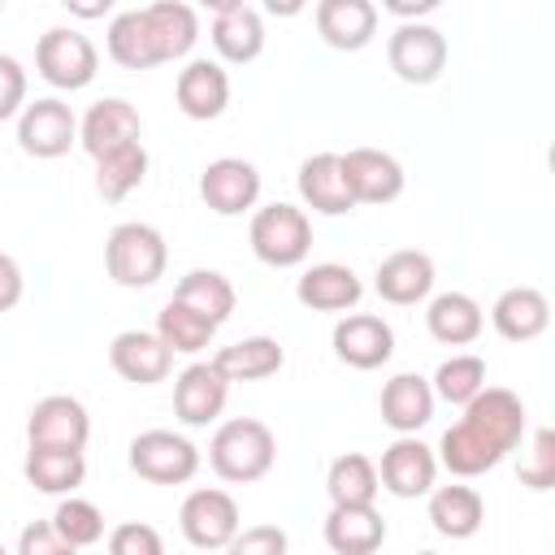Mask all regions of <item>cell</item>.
Masks as SVG:
<instances>
[{
    "instance_id": "cell-38",
    "label": "cell",
    "mask_w": 555,
    "mask_h": 555,
    "mask_svg": "<svg viewBox=\"0 0 555 555\" xmlns=\"http://www.w3.org/2000/svg\"><path fill=\"white\" fill-rule=\"evenodd\" d=\"M52 525H56V533H61L74 551L95 546V542L104 538V512H100L91 499H78V494H61V503H56V512H52Z\"/></svg>"
},
{
    "instance_id": "cell-5",
    "label": "cell",
    "mask_w": 555,
    "mask_h": 555,
    "mask_svg": "<svg viewBox=\"0 0 555 555\" xmlns=\"http://www.w3.org/2000/svg\"><path fill=\"white\" fill-rule=\"evenodd\" d=\"M35 69L56 91H82L100 74V52H95V43L82 30L52 26L35 43Z\"/></svg>"
},
{
    "instance_id": "cell-43",
    "label": "cell",
    "mask_w": 555,
    "mask_h": 555,
    "mask_svg": "<svg viewBox=\"0 0 555 555\" xmlns=\"http://www.w3.org/2000/svg\"><path fill=\"white\" fill-rule=\"evenodd\" d=\"M17 555H74V546L56 533L52 520H35L17 533Z\"/></svg>"
},
{
    "instance_id": "cell-13",
    "label": "cell",
    "mask_w": 555,
    "mask_h": 555,
    "mask_svg": "<svg viewBox=\"0 0 555 555\" xmlns=\"http://www.w3.org/2000/svg\"><path fill=\"white\" fill-rule=\"evenodd\" d=\"M330 343H334V356L347 369H360V373L382 369L395 356V330L377 312H347V317H338Z\"/></svg>"
},
{
    "instance_id": "cell-20",
    "label": "cell",
    "mask_w": 555,
    "mask_h": 555,
    "mask_svg": "<svg viewBox=\"0 0 555 555\" xmlns=\"http://www.w3.org/2000/svg\"><path fill=\"white\" fill-rule=\"evenodd\" d=\"M373 286H377V295L386 304L412 308V304L429 299V291H434V260L425 251H416V247H399L377 264Z\"/></svg>"
},
{
    "instance_id": "cell-22",
    "label": "cell",
    "mask_w": 555,
    "mask_h": 555,
    "mask_svg": "<svg viewBox=\"0 0 555 555\" xmlns=\"http://www.w3.org/2000/svg\"><path fill=\"white\" fill-rule=\"evenodd\" d=\"M299 199L321 217H343L356 208L338 152H317L299 165Z\"/></svg>"
},
{
    "instance_id": "cell-7",
    "label": "cell",
    "mask_w": 555,
    "mask_h": 555,
    "mask_svg": "<svg viewBox=\"0 0 555 555\" xmlns=\"http://www.w3.org/2000/svg\"><path fill=\"white\" fill-rule=\"evenodd\" d=\"M447 35L429 22H399L395 35L386 39V61L395 69L399 82H412V87H429L442 69H447Z\"/></svg>"
},
{
    "instance_id": "cell-45",
    "label": "cell",
    "mask_w": 555,
    "mask_h": 555,
    "mask_svg": "<svg viewBox=\"0 0 555 555\" xmlns=\"http://www.w3.org/2000/svg\"><path fill=\"white\" fill-rule=\"evenodd\" d=\"M386 13H395L399 22H425L429 13L442 9V0H382Z\"/></svg>"
},
{
    "instance_id": "cell-11",
    "label": "cell",
    "mask_w": 555,
    "mask_h": 555,
    "mask_svg": "<svg viewBox=\"0 0 555 555\" xmlns=\"http://www.w3.org/2000/svg\"><path fill=\"white\" fill-rule=\"evenodd\" d=\"M225 399H230V377L212 360H195L173 377V416L191 429L212 425Z\"/></svg>"
},
{
    "instance_id": "cell-12",
    "label": "cell",
    "mask_w": 555,
    "mask_h": 555,
    "mask_svg": "<svg viewBox=\"0 0 555 555\" xmlns=\"http://www.w3.org/2000/svg\"><path fill=\"white\" fill-rule=\"evenodd\" d=\"M377 481L395 499H421V494H429V486L438 481V455H434V447H425L416 434H399L382 451Z\"/></svg>"
},
{
    "instance_id": "cell-4",
    "label": "cell",
    "mask_w": 555,
    "mask_h": 555,
    "mask_svg": "<svg viewBox=\"0 0 555 555\" xmlns=\"http://www.w3.org/2000/svg\"><path fill=\"white\" fill-rule=\"evenodd\" d=\"M247 243H251V251H256L260 264H269V269H295L312 251V221H308L304 208L278 199V204H264V208L251 212Z\"/></svg>"
},
{
    "instance_id": "cell-3",
    "label": "cell",
    "mask_w": 555,
    "mask_h": 555,
    "mask_svg": "<svg viewBox=\"0 0 555 555\" xmlns=\"http://www.w3.org/2000/svg\"><path fill=\"white\" fill-rule=\"evenodd\" d=\"M165 264H169V247H165V234L147 221H121L108 230L104 238V269L117 286L126 291H147L165 278Z\"/></svg>"
},
{
    "instance_id": "cell-21",
    "label": "cell",
    "mask_w": 555,
    "mask_h": 555,
    "mask_svg": "<svg viewBox=\"0 0 555 555\" xmlns=\"http://www.w3.org/2000/svg\"><path fill=\"white\" fill-rule=\"evenodd\" d=\"M317 35L334 52H360L377 35L373 0H317Z\"/></svg>"
},
{
    "instance_id": "cell-25",
    "label": "cell",
    "mask_w": 555,
    "mask_h": 555,
    "mask_svg": "<svg viewBox=\"0 0 555 555\" xmlns=\"http://www.w3.org/2000/svg\"><path fill=\"white\" fill-rule=\"evenodd\" d=\"M386 542V520L373 503H330L325 546L338 555H369Z\"/></svg>"
},
{
    "instance_id": "cell-35",
    "label": "cell",
    "mask_w": 555,
    "mask_h": 555,
    "mask_svg": "<svg viewBox=\"0 0 555 555\" xmlns=\"http://www.w3.org/2000/svg\"><path fill=\"white\" fill-rule=\"evenodd\" d=\"M377 490H382L377 464H373L369 455H360V451L338 455V460L330 464V473H325V494H330V503H373Z\"/></svg>"
},
{
    "instance_id": "cell-30",
    "label": "cell",
    "mask_w": 555,
    "mask_h": 555,
    "mask_svg": "<svg viewBox=\"0 0 555 555\" xmlns=\"http://www.w3.org/2000/svg\"><path fill=\"white\" fill-rule=\"evenodd\" d=\"M22 473L39 494H74L87 481V455L78 447H30Z\"/></svg>"
},
{
    "instance_id": "cell-10",
    "label": "cell",
    "mask_w": 555,
    "mask_h": 555,
    "mask_svg": "<svg viewBox=\"0 0 555 555\" xmlns=\"http://www.w3.org/2000/svg\"><path fill=\"white\" fill-rule=\"evenodd\" d=\"M199 199L217 217H243L260 199V169L243 156H217L199 173Z\"/></svg>"
},
{
    "instance_id": "cell-44",
    "label": "cell",
    "mask_w": 555,
    "mask_h": 555,
    "mask_svg": "<svg viewBox=\"0 0 555 555\" xmlns=\"http://www.w3.org/2000/svg\"><path fill=\"white\" fill-rule=\"evenodd\" d=\"M22 295H26V278H22V264H17L9 251H0V312L17 308V304H22Z\"/></svg>"
},
{
    "instance_id": "cell-1",
    "label": "cell",
    "mask_w": 555,
    "mask_h": 555,
    "mask_svg": "<svg viewBox=\"0 0 555 555\" xmlns=\"http://www.w3.org/2000/svg\"><path fill=\"white\" fill-rule=\"evenodd\" d=\"M525 438V403L507 386H481L464 416L438 442V468L451 477H481Z\"/></svg>"
},
{
    "instance_id": "cell-26",
    "label": "cell",
    "mask_w": 555,
    "mask_h": 555,
    "mask_svg": "<svg viewBox=\"0 0 555 555\" xmlns=\"http://www.w3.org/2000/svg\"><path fill=\"white\" fill-rule=\"evenodd\" d=\"M490 321H494L499 338H507V343H533L551 325V304H546V295L538 286H507L494 299Z\"/></svg>"
},
{
    "instance_id": "cell-2",
    "label": "cell",
    "mask_w": 555,
    "mask_h": 555,
    "mask_svg": "<svg viewBox=\"0 0 555 555\" xmlns=\"http://www.w3.org/2000/svg\"><path fill=\"white\" fill-rule=\"evenodd\" d=\"M278 460V438L264 421L256 416H234V421H221L212 442H208V464L221 481L230 486H247V481H260Z\"/></svg>"
},
{
    "instance_id": "cell-46",
    "label": "cell",
    "mask_w": 555,
    "mask_h": 555,
    "mask_svg": "<svg viewBox=\"0 0 555 555\" xmlns=\"http://www.w3.org/2000/svg\"><path fill=\"white\" fill-rule=\"evenodd\" d=\"M61 4H65V9H69L78 22H95V17H104V13H108L117 0H61Z\"/></svg>"
},
{
    "instance_id": "cell-42",
    "label": "cell",
    "mask_w": 555,
    "mask_h": 555,
    "mask_svg": "<svg viewBox=\"0 0 555 555\" xmlns=\"http://www.w3.org/2000/svg\"><path fill=\"white\" fill-rule=\"evenodd\" d=\"M22 104H26V69L17 56L0 52V121L17 117Z\"/></svg>"
},
{
    "instance_id": "cell-47",
    "label": "cell",
    "mask_w": 555,
    "mask_h": 555,
    "mask_svg": "<svg viewBox=\"0 0 555 555\" xmlns=\"http://www.w3.org/2000/svg\"><path fill=\"white\" fill-rule=\"evenodd\" d=\"M260 4H264V13H273V17H295V13L308 9V0H260Z\"/></svg>"
},
{
    "instance_id": "cell-6",
    "label": "cell",
    "mask_w": 555,
    "mask_h": 555,
    "mask_svg": "<svg viewBox=\"0 0 555 555\" xmlns=\"http://www.w3.org/2000/svg\"><path fill=\"white\" fill-rule=\"evenodd\" d=\"M130 468L152 486H186L199 473V447L173 429H143L130 442Z\"/></svg>"
},
{
    "instance_id": "cell-17",
    "label": "cell",
    "mask_w": 555,
    "mask_h": 555,
    "mask_svg": "<svg viewBox=\"0 0 555 555\" xmlns=\"http://www.w3.org/2000/svg\"><path fill=\"white\" fill-rule=\"evenodd\" d=\"M143 139V121H139V108L121 95H108L100 104L87 108V117L78 121V143L91 160L126 147V143H139Z\"/></svg>"
},
{
    "instance_id": "cell-28",
    "label": "cell",
    "mask_w": 555,
    "mask_h": 555,
    "mask_svg": "<svg viewBox=\"0 0 555 555\" xmlns=\"http://www.w3.org/2000/svg\"><path fill=\"white\" fill-rule=\"evenodd\" d=\"M425 516L434 525L438 538H473L486 520V499L473 490V486H429V503H425Z\"/></svg>"
},
{
    "instance_id": "cell-14",
    "label": "cell",
    "mask_w": 555,
    "mask_h": 555,
    "mask_svg": "<svg viewBox=\"0 0 555 555\" xmlns=\"http://www.w3.org/2000/svg\"><path fill=\"white\" fill-rule=\"evenodd\" d=\"M338 156H343V173H347V186H351L356 204H390V199L403 195L408 173L390 152L351 147V152H338Z\"/></svg>"
},
{
    "instance_id": "cell-50",
    "label": "cell",
    "mask_w": 555,
    "mask_h": 555,
    "mask_svg": "<svg viewBox=\"0 0 555 555\" xmlns=\"http://www.w3.org/2000/svg\"><path fill=\"white\" fill-rule=\"evenodd\" d=\"M0 551H4V546H0Z\"/></svg>"
},
{
    "instance_id": "cell-9",
    "label": "cell",
    "mask_w": 555,
    "mask_h": 555,
    "mask_svg": "<svg viewBox=\"0 0 555 555\" xmlns=\"http://www.w3.org/2000/svg\"><path fill=\"white\" fill-rule=\"evenodd\" d=\"M178 525H182V538L191 546H199V551H225L243 520H238V503L225 490L199 486V490H191L182 499Z\"/></svg>"
},
{
    "instance_id": "cell-33",
    "label": "cell",
    "mask_w": 555,
    "mask_h": 555,
    "mask_svg": "<svg viewBox=\"0 0 555 555\" xmlns=\"http://www.w3.org/2000/svg\"><path fill=\"white\" fill-rule=\"evenodd\" d=\"M173 299H182L186 308L204 312V317L217 321V325L230 321V312H234V304H238L234 282H230L225 273H217V269H191V273H182Z\"/></svg>"
},
{
    "instance_id": "cell-8",
    "label": "cell",
    "mask_w": 555,
    "mask_h": 555,
    "mask_svg": "<svg viewBox=\"0 0 555 555\" xmlns=\"http://www.w3.org/2000/svg\"><path fill=\"white\" fill-rule=\"evenodd\" d=\"M78 143V117L65 100L56 95H43V100H30L22 104L17 113V147L35 160H56L65 156L69 147Z\"/></svg>"
},
{
    "instance_id": "cell-32",
    "label": "cell",
    "mask_w": 555,
    "mask_h": 555,
    "mask_svg": "<svg viewBox=\"0 0 555 555\" xmlns=\"http://www.w3.org/2000/svg\"><path fill=\"white\" fill-rule=\"evenodd\" d=\"M143 178H147V147H143V139L95 160V191H100L104 204H121L130 191L143 186Z\"/></svg>"
},
{
    "instance_id": "cell-18",
    "label": "cell",
    "mask_w": 555,
    "mask_h": 555,
    "mask_svg": "<svg viewBox=\"0 0 555 555\" xmlns=\"http://www.w3.org/2000/svg\"><path fill=\"white\" fill-rule=\"evenodd\" d=\"M173 100L182 108V117L191 121H212L225 113L230 104V74L208 61V56H195L178 69V82H173Z\"/></svg>"
},
{
    "instance_id": "cell-48",
    "label": "cell",
    "mask_w": 555,
    "mask_h": 555,
    "mask_svg": "<svg viewBox=\"0 0 555 555\" xmlns=\"http://www.w3.org/2000/svg\"><path fill=\"white\" fill-rule=\"evenodd\" d=\"M199 9H208V13H225V9H238V4H247V0H195Z\"/></svg>"
},
{
    "instance_id": "cell-39",
    "label": "cell",
    "mask_w": 555,
    "mask_h": 555,
    "mask_svg": "<svg viewBox=\"0 0 555 555\" xmlns=\"http://www.w3.org/2000/svg\"><path fill=\"white\" fill-rule=\"evenodd\" d=\"M516 477H520V486H529V490H538V494L555 486V429H551V425L533 429L529 455L520 460Z\"/></svg>"
},
{
    "instance_id": "cell-19",
    "label": "cell",
    "mask_w": 555,
    "mask_h": 555,
    "mask_svg": "<svg viewBox=\"0 0 555 555\" xmlns=\"http://www.w3.org/2000/svg\"><path fill=\"white\" fill-rule=\"evenodd\" d=\"M360 295H364V282L356 278L351 264H338V260L308 264L295 282V299L312 312H351Z\"/></svg>"
},
{
    "instance_id": "cell-23",
    "label": "cell",
    "mask_w": 555,
    "mask_h": 555,
    "mask_svg": "<svg viewBox=\"0 0 555 555\" xmlns=\"http://www.w3.org/2000/svg\"><path fill=\"white\" fill-rule=\"evenodd\" d=\"M143 26H147V39H152L156 65L182 61V56L195 48V39H199V17H195V9L182 4V0L143 4Z\"/></svg>"
},
{
    "instance_id": "cell-34",
    "label": "cell",
    "mask_w": 555,
    "mask_h": 555,
    "mask_svg": "<svg viewBox=\"0 0 555 555\" xmlns=\"http://www.w3.org/2000/svg\"><path fill=\"white\" fill-rule=\"evenodd\" d=\"M156 334L173 347V356H178V351H182V356H195V351H204V347L212 343L217 321H208L204 312L186 308L182 299H169V304L156 312Z\"/></svg>"
},
{
    "instance_id": "cell-37",
    "label": "cell",
    "mask_w": 555,
    "mask_h": 555,
    "mask_svg": "<svg viewBox=\"0 0 555 555\" xmlns=\"http://www.w3.org/2000/svg\"><path fill=\"white\" fill-rule=\"evenodd\" d=\"M429 386H434V399H442V403H451V408H464V403L486 386V360L473 356V351L451 356V360H442V364L434 369Z\"/></svg>"
},
{
    "instance_id": "cell-16",
    "label": "cell",
    "mask_w": 555,
    "mask_h": 555,
    "mask_svg": "<svg viewBox=\"0 0 555 555\" xmlns=\"http://www.w3.org/2000/svg\"><path fill=\"white\" fill-rule=\"evenodd\" d=\"M91 438V416L82 399L74 395H43L30 416H26V442L30 447H87Z\"/></svg>"
},
{
    "instance_id": "cell-27",
    "label": "cell",
    "mask_w": 555,
    "mask_h": 555,
    "mask_svg": "<svg viewBox=\"0 0 555 555\" xmlns=\"http://www.w3.org/2000/svg\"><path fill=\"white\" fill-rule=\"evenodd\" d=\"M425 330H429V338H438L442 347H468V343L481 338L486 312H481V304H477L473 295H464V291H442V295H434L429 308H425Z\"/></svg>"
},
{
    "instance_id": "cell-36",
    "label": "cell",
    "mask_w": 555,
    "mask_h": 555,
    "mask_svg": "<svg viewBox=\"0 0 555 555\" xmlns=\"http://www.w3.org/2000/svg\"><path fill=\"white\" fill-rule=\"evenodd\" d=\"M104 48H108V61H117L121 69H152L156 52H152V39H147V26H143V9L117 13L108 22Z\"/></svg>"
},
{
    "instance_id": "cell-40",
    "label": "cell",
    "mask_w": 555,
    "mask_h": 555,
    "mask_svg": "<svg viewBox=\"0 0 555 555\" xmlns=\"http://www.w3.org/2000/svg\"><path fill=\"white\" fill-rule=\"evenodd\" d=\"M108 551H113V555H160L165 542H160V533H156L152 525L126 520V525H117V529L108 533Z\"/></svg>"
},
{
    "instance_id": "cell-29",
    "label": "cell",
    "mask_w": 555,
    "mask_h": 555,
    "mask_svg": "<svg viewBox=\"0 0 555 555\" xmlns=\"http://www.w3.org/2000/svg\"><path fill=\"white\" fill-rule=\"evenodd\" d=\"M208 39H212V48H217L221 61H230V65H251V61L264 52V17H260V9H251V4L212 13Z\"/></svg>"
},
{
    "instance_id": "cell-49",
    "label": "cell",
    "mask_w": 555,
    "mask_h": 555,
    "mask_svg": "<svg viewBox=\"0 0 555 555\" xmlns=\"http://www.w3.org/2000/svg\"><path fill=\"white\" fill-rule=\"evenodd\" d=\"M0 9H4V0H0Z\"/></svg>"
},
{
    "instance_id": "cell-41",
    "label": "cell",
    "mask_w": 555,
    "mask_h": 555,
    "mask_svg": "<svg viewBox=\"0 0 555 555\" xmlns=\"http://www.w3.org/2000/svg\"><path fill=\"white\" fill-rule=\"evenodd\" d=\"M286 546L291 542L278 525H251V529H238L225 551H234V555H282Z\"/></svg>"
},
{
    "instance_id": "cell-31",
    "label": "cell",
    "mask_w": 555,
    "mask_h": 555,
    "mask_svg": "<svg viewBox=\"0 0 555 555\" xmlns=\"http://www.w3.org/2000/svg\"><path fill=\"white\" fill-rule=\"evenodd\" d=\"M212 364H217L230 382H264V377H273V373L286 364V351H282L278 338L251 334V338H238V343L221 347V351L212 356Z\"/></svg>"
},
{
    "instance_id": "cell-24",
    "label": "cell",
    "mask_w": 555,
    "mask_h": 555,
    "mask_svg": "<svg viewBox=\"0 0 555 555\" xmlns=\"http://www.w3.org/2000/svg\"><path fill=\"white\" fill-rule=\"evenodd\" d=\"M434 386H429V377H421V373H395L386 386H382V399H377V408H382V421L395 429V434H416V429H425L429 421H434Z\"/></svg>"
},
{
    "instance_id": "cell-15",
    "label": "cell",
    "mask_w": 555,
    "mask_h": 555,
    "mask_svg": "<svg viewBox=\"0 0 555 555\" xmlns=\"http://www.w3.org/2000/svg\"><path fill=\"white\" fill-rule=\"evenodd\" d=\"M108 364L117 377H126L134 386H156L173 369V347L156 330H121L108 343Z\"/></svg>"
}]
</instances>
